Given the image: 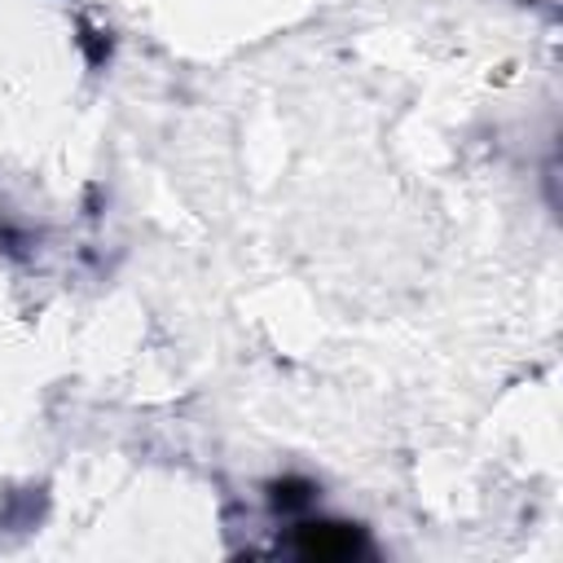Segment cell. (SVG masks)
Returning <instances> with one entry per match:
<instances>
[{
    "instance_id": "6da1fadb",
    "label": "cell",
    "mask_w": 563,
    "mask_h": 563,
    "mask_svg": "<svg viewBox=\"0 0 563 563\" xmlns=\"http://www.w3.org/2000/svg\"><path fill=\"white\" fill-rule=\"evenodd\" d=\"M361 550H365V541L347 523H303L299 528V554H308V559H352Z\"/></svg>"
}]
</instances>
